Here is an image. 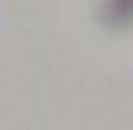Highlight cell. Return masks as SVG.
Returning <instances> with one entry per match:
<instances>
[]
</instances>
